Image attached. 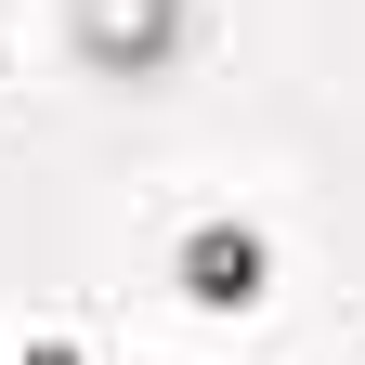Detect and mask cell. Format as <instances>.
Masks as SVG:
<instances>
[{"label":"cell","mask_w":365,"mask_h":365,"mask_svg":"<svg viewBox=\"0 0 365 365\" xmlns=\"http://www.w3.org/2000/svg\"><path fill=\"white\" fill-rule=\"evenodd\" d=\"M157 0H91V53H157Z\"/></svg>","instance_id":"obj_1"}]
</instances>
